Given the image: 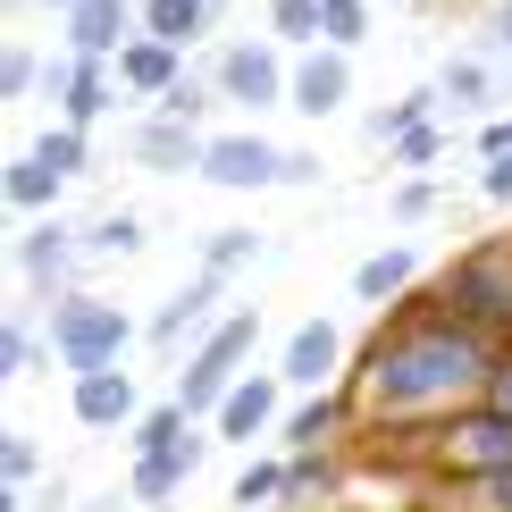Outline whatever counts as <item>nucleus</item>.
Instances as JSON below:
<instances>
[{"mask_svg":"<svg viewBox=\"0 0 512 512\" xmlns=\"http://www.w3.org/2000/svg\"><path fill=\"white\" fill-rule=\"evenodd\" d=\"M437 303L487 336H512V244H471L437 277Z\"/></svg>","mask_w":512,"mask_h":512,"instance_id":"4","label":"nucleus"},{"mask_svg":"<svg viewBox=\"0 0 512 512\" xmlns=\"http://www.w3.org/2000/svg\"><path fill=\"white\" fill-rule=\"evenodd\" d=\"M429 210H437V177H429V168H420V177H403V185H395L387 219H395V227H420V219H429Z\"/></svg>","mask_w":512,"mask_h":512,"instance_id":"32","label":"nucleus"},{"mask_svg":"<svg viewBox=\"0 0 512 512\" xmlns=\"http://www.w3.org/2000/svg\"><path fill=\"white\" fill-rule=\"evenodd\" d=\"M51 93H59V118L93 135L101 110H110V93H118V59H76V51H68V68L51 76Z\"/></svg>","mask_w":512,"mask_h":512,"instance_id":"15","label":"nucleus"},{"mask_svg":"<svg viewBox=\"0 0 512 512\" xmlns=\"http://www.w3.org/2000/svg\"><path fill=\"white\" fill-rule=\"evenodd\" d=\"M210 101H219V76H177V84H168V101H160V110H168V118H185V126H194V118L210 110Z\"/></svg>","mask_w":512,"mask_h":512,"instance_id":"34","label":"nucleus"},{"mask_svg":"<svg viewBox=\"0 0 512 512\" xmlns=\"http://www.w3.org/2000/svg\"><path fill=\"white\" fill-rule=\"evenodd\" d=\"M194 462H202V437L168 445V454H135V504H143V512H152V504H168L185 479H194Z\"/></svg>","mask_w":512,"mask_h":512,"instance_id":"21","label":"nucleus"},{"mask_svg":"<svg viewBox=\"0 0 512 512\" xmlns=\"http://www.w3.org/2000/svg\"><path fill=\"white\" fill-rule=\"evenodd\" d=\"M277 51H286V42H269V34L227 42L219 68H210V76H219V101H236V110H277V101H286V76H294Z\"/></svg>","mask_w":512,"mask_h":512,"instance_id":"7","label":"nucleus"},{"mask_svg":"<svg viewBox=\"0 0 512 512\" xmlns=\"http://www.w3.org/2000/svg\"><path fill=\"white\" fill-rule=\"evenodd\" d=\"M454 504H462V512H512V462H496V471H471V479H454Z\"/></svg>","mask_w":512,"mask_h":512,"instance_id":"29","label":"nucleus"},{"mask_svg":"<svg viewBox=\"0 0 512 512\" xmlns=\"http://www.w3.org/2000/svg\"><path fill=\"white\" fill-rule=\"evenodd\" d=\"M286 395H294V387H286L277 370H252V378H236V387H227V403L210 412V429H219V445H252V437H269L277 420H286V412H277Z\"/></svg>","mask_w":512,"mask_h":512,"instance_id":"9","label":"nucleus"},{"mask_svg":"<svg viewBox=\"0 0 512 512\" xmlns=\"http://www.w3.org/2000/svg\"><path fill=\"white\" fill-rule=\"evenodd\" d=\"M496 462H512V412L479 395L437 420V479H471V471H496Z\"/></svg>","mask_w":512,"mask_h":512,"instance_id":"5","label":"nucleus"},{"mask_svg":"<svg viewBox=\"0 0 512 512\" xmlns=\"http://www.w3.org/2000/svg\"><path fill=\"white\" fill-rule=\"evenodd\" d=\"M286 160H294L286 143L236 126V135H210V143H202V168H194V177L227 185V194H269V185H286Z\"/></svg>","mask_w":512,"mask_h":512,"instance_id":"6","label":"nucleus"},{"mask_svg":"<svg viewBox=\"0 0 512 512\" xmlns=\"http://www.w3.org/2000/svg\"><path fill=\"white\" fill-rule=\"evenodd\" d=\"M353 420H361L353 387H311V395H294V412L277 420V429H286V454H311V445H336Z\"/></svg>","mask_w":512,"mask_h":512,"instance_id":"13","label":"nucleus"},{"mask_svg":"<svg viewBox=\"0 0 512 512\" xmlns=\"http://www.w3.org/2000/svg\"><path fill=\"white\" fill-rule=\"evenodd\" d=\"M34 9H59V17H68V9H76V0H34Z\"/></svg>","mask_w":512,"mask_h":512,"instance_id":"43","label":"nucleus"},{"mask_svg":"<svg viewBox=\"0 0 512 512\" xmlns=\"http://www.w3.org/2000/svg\"><path fill=\"white\" fill-rule=\"evenodd\" d=\"M68 412L84 420V429H126V420H143V412H135V378H126V370L76 378V403H68Z\"/></svg>","mask_w":512,"mask_h":512,"instance_id":"19","label":"nucleus"},{"mask_svg":"<svg viewBox=\"0 0 512 512\" xmlns=\"http://www.w3.org/2000/svg\"><path fill=\"white\" fill-rule=\"evenodd\" d=\"M42 353H51V336H26V328H17V319H9V328H0V378H26L34 361H42Z\"/></svg>","mask_w":512,"mask_h":512,"instance_id":"35","label":"nucleus"},{"mask_svg":"<svg viewBox=\"0 0 512 512\" xmlns=\"http://www.w3.org/2000/svg\"><path fill=\"white\" fill-rule=\"evenodd\" d=\"M59 168L51 160H34V152H17L9 160V177H0V194H9V210H26V219H51V202H59Z\"/></svg>","mask_w":512,"mask_h":512,"instance_id":"23","label":"nucleus"},{"mask_svg":"<svg viewBox=\"0 0 512 512\" xmlns=\"http://www.w3.org/2000/svg\"><path fill=\"white\" fill-rule=\"evenodd\" d=\"M353 93V51H336V42H311V51H294V76H286V101L294 118H336Z\"/></svg>","mask_w":512,"mask_h":512,"instance_id":"8","label":"nucleus"},{"mask_svg":"<svg viewBox=\"0 0 512 512\" xmlns=\"http://www.w3.org/2000/svg\"><path fill=\"white\" fill-rule=\"evenodd\" d=\"M219 303H227V269H194V277H185V286H177V294H168V303L152 311V328H143V336H152L160 353H194L185 336H194V328H202V319L219 311Z\"/></svg>","mask_w":512,"mask_h":512,"instance_id":"10","label":"nucleus"},{"mask_svg":"<svg viewBox=\"0 0 512 512\" xmlns=\"http://www.w3.org/2000/svg\"><path fill=\"white\" fill-rule=\"evenodd\" d=\"M277 496H286V454L244 462V471L227 479V504H236V512H277Z\"/></svg>","mask_w":512,"mask_h":512,"instance_id":"24","label":"nucleus"},{"mask_svg":"<svg viewBox=\"0 0 512 512\" xmlns=\"http://www.w3.org/2000/svg\"><path fill=\"white\" fill-rule=\"evenodd\" d=\"M269 42H286V51L328 42V9L319 0H269Z\"/></svg>","mask_w":512,"mask_h":512,"instance_id":"25","label":"nucleus"},{"mask_svg":"<svg viewBox=\"0 0 512 512\" xmlns=\"http://www.w3.org/2000/svg\"><path fill=\"white\" fill-rule=\"evenodd\" d=\"M336 370H345V328H336V319H303V328L286 336V353H277V378H286L294 395L336 387Z\"/></svg>","mask_w":512,"mask_h":512,"instance_id":"11","label":"nucleus"},{"mask_svg":"<svg viewBox=\"0 0 512 512\" xmlns=\"http://www.w3.org/2000/svg\"><path fill=\"white\" fill-rule=\"evenodd\" d=\"M177 76H185V51H177V42H160V34H135L118 51V84H126V93H143V101H168V84H177Z\"/></svg>","mask_w":512,"mask_h":512,"instance_id":"17","label":"nucleus"},{"mask_svg":"<svg viewBox=\"0 0 512 512\" xmlns=\"http://www.w3.org/2000/svg\"><path fill=\"white\" fill-rule=\"evenodd\" d=\"M143 34H160V42H177V51H194V42L219 26V0H143Z\"/></svg>","mask_w":512,"mask_h":512,"instance_id":"22","label":"nucleus"},{"mask_svg":"<svg viewBox=\"0 0 512 512\" xmlns=\"http://www.w3.org/2000/svg\"><path fill=\"white\" fill-rule=\"evenodd\" d=\"M34 84H51V76L34 68V51H0V101H26Z\"/></svg>","mask_w":512,"mask_h":512,"instance_id":"36","label":"nucleus"},{"mask_svg":"<svg viewBox=\"0 0 512 512\" xmlns=\"http://www.w3.org/2000/svg\"><path fill=\"white\" fill-rule=\"evenodd\" d=\"M504 336L471 328L437 303V286H412L403 303H387L370 336H361L353 361V403H361V429H387V420H445L462 403L487 395V370H496Z\"/></svg>","mask_w":512,"mask_h":512,"instance_id":"1","label":"nucleus"},{"mask_svg":"<svg viewBox=\"0 0 512 512\" xmlns=\"http://www.w3.org/2000/svg\"><path fill=\"white\" fill-rule=\"evenodd\" d=\"M185 437H194V412H185L177 395L152 403V412L135 420V454H168V445H185Z\"/></svg>","mask_w":512,"mask_h":512,"instance_id":"27","label":"nucleus"},{"mask_svg":"<svg viewBox=\"0 0 512 512\" xmlns=\"http://www.w3.org/2000/svg\"><path fill=\"white\" fill-rule=\"evenodd\" d=\"M135 244H143V227H135V219H101L93 236H84V252H135Z\"/></svg>","mask_w":512,"mask_h":512,"instance_id":"38","label":"nucleus"},{"mask_svg":"<svg viewBox=\"0 0 512 512\" xmlns=\"http://www.w3.org/2000/svg\"><path fill=\"white\" fill-rule=\"evenodd\" d=\"M328 9V42L336 51H361V34H370V0H319Z\"/></svg>","mask_w":512,"mask_h":512,"instance_id":"33","label":"nucleus"},{"mask_svg":"<svg viewBox=\"0 0 512 512\" xmlns=\"http://www.w3.org/2000/svg\"><path fill=\"white\" fill-rule=\"evenodd\" d=\"M202 143L210 135H194L185 118H143L135 126V168H152V177H185V168H202Z\"/></svg>","mask_w":512,"mask_h":512,"instance_id":"16","label":"nucleus"},{"mask_svg":"<svg viewBox=\"0 0 512 512\" xmlns=\"http://www.w3.org/2000/svg\"><path fill=\"white\" fill-rule=\"evenodd\" d=\"M26 479H34V445L0 437V496H26Z\"/></svg>","mask_w":512,"mask_h":512,"instance_id":"37","label":"nucleus"},{"mask_svg":"<svg viewBox=\"0 0 512 512\" xmlns=\"http://www.w3.org/2000/svg\"><path fill=\"white\" fill-rule=\"evenodd\" d=\"M487 403H496V412H512V336L496 345V370H487Z\"/></svg>","mask_w":512,"mask_h":512,"instance_id":"40","label":"nucleus"},{"mask_svg":"<svg viewBox=\"0 0 512 512\" xmlns=\"http://www.w3.org/2000/svg\"><path fill=\"white\" fill-rule=\"evenodd\" d=\"M126 336H135V319H126L118 303H101V294H59V303H51V361L68 378L118 370Z\"/></svg>","mask_w":512,"mask_h":512,"instance_id":"3","label":"nucleus"},{"mask_svg":"<svg viewBox=\"0 0 512 512\" xmlns=\"http://www.w3.org/2000/svg\"><path fill=\"white\" fill-rule=\"evenodd\" d=\"M412 277H420V252H412V244H387V252H370L345 286H353V303L387 311V303H403V294H412Z\"/></svg>","mask_w":512,"mask_h":512,"instance_id":"18","label":"nucleus"},{"mask_svg":"<svg viewBox=\"0 0 512 512\" xmlns=\"http://www.w3.org/2000/svg\"><path fill=\"white\" fill-rule=\"evenodd\" d=\"M152 512H168V504H152Z\"/></svg>","mask_w":512,"mask_h":512,"instance_id":"44","label":"nucleus"},{"mask_svg":"<svg viewBox=\"0 0 512 512\" xmlns=\"http://www.w3.org/2000/svg\"><path fill=\"white\" fill-rule=\"evenodd\" d=\"M252 252H261V236H252V227H210V236H202V269H227V277H236Z\"/></svg>","mask_w":512,"mask_h":512,"instance_id":"30","label":"nucleus"},{"mask_svg":"<svg viewBox=\"0 0 512 512\" xmlns=\"http://www.w3.org/2000/svg\"><path fill=\"white\" fill-rule=\"evenodd\" d=\"M437 101H445V110H487V101H496V76H487V59H454V68L437 76Z\"/></svg>","mask_w":512,"mask_h":512,"instance_id":"26","label":"nucleus"},{"mask_svg":"<svg viewBox=\"0 0 512 512\" xmlns=\"http://www.w3.org/2000/svg\"><path fill=\"white\" fill-rule=\"evenodd\" d=\"M135 9H143V0H76V9H68V51L76 59H118L126 42L143 34Z\"/></svg>","mask_w":512,"mask_h":512,"instance_id":"12","label":"nucleus"},{"mask_svg":"<svg viewBox=\"0 0 512 512\" xmlns=\"http://www.w3.org/2000/svg\"><path fill=\"white\" fill-rule=\"evenodd\" d=\"M42 512H51V504H42Z\"/></svg>","mask_w":512,"mask_h":512,"instance_id":"45","label":"nucleus"},{"mask_svg":"<svg viewBox=\"0 0 512 512\" xmlns=\"http://www.w3.org/2000/svg\"><path fill=\"white\" fill-rule=\"evenodd\" d=\"M76 252H84V236H76V227L34 219L26 236H17V277H26L34 294H51V303H59V294H68V261H76Z\"/></svg>","mask_w":512,"mask_h":512,"instance_id":"14","label":"nucleus"},{"mask_svg":"<svg viewBox=\"0 0 512 512\" xmlns=\"http://www.w3.org/2000/svg\"><path fill=\"white\" fill-rule=\"evenodd\" d=\"M479 160H512V118H487L479 126Z\"/></svg>","mask_w":512,"mask_h":512,"instance_id":"41","label":"nucleus"},{"mask_svg":"<svg viewBox=\"0 0 512 512\" xmlns=\"http://www.w3.org/2000/svg\"><path fill=\"white\" fill-rule=\"evenodd\" d=\"M252 345H261V319H252V311L210 319V328L194 336V353H185V370H177V403H185V412H219L227 387L252 378Z\"/></svg>","mask_w":512,"mask_h":512,"instance_id":"2","label":"nucleus"},{"mask_svg":"<svg viewBox=\"0 0 512 512\" xmlns=\"http://www.w3.org/2000/svg\"><path fill=\"white\" fill-rule=\"evenodd\" d=\"M26 152H34V160H51L59 177H84V168H93V143H84V126H68V118H59L51 135H34Z\"/></svg>","mask_w":512,"mask_h":512,"instance_id":"28","label":"nucleus"},{"mask_svg":"<svg viewBox=\"0 0 512 512\" xmlns=\"http://www.w3.org/2000/svg\"><path fill=\"white\" fill-rule=\"evenodd\" d=\"M479 194L496 210H512V160H479Z\"/></svg>","mask_w":512,"mask_h":512,"instance_id":"39","label":"nucleus"},{"mask_svg":"<svg viewBox=\"0 0 512 512\" xmlns=\"http://www.w3.org/2000/svg\"><path fill=\"white\" fill-rule=\"evenodd\" d=\"M387 152H395V168H412V177H420V168H437V152H445L437 118H412V126H403V135L387 143Z\"/></svg>","mask_w":512,"mask_h":512,"instance_id":"31","label":"nucleus"},{"mask_svg":"<svg viewBox=\"0 0 512 512\" xmlns=\"http://www.w3.org/2000/svg\"><path fill=\"white\" fill-rule=\"evenodd\" d=\"M345 487V454L336 445H311V454H286V496H277V512H303L319 496H336Z\"/></svg>","mask_w":512,"mask_h":512,"instance_id":"20","label":"nucleus"},{"mask_svg":"<svg viewBox=\"0 0 512 512\" xmlns=\"http://www.w3.org/2000/svg\"><path fill=\"white\" fill-rule=\"evenodd\" d=\"M487 51H512V0H496V9H487Z\"/></svg>","mask_w":512,"mask_h":512,"instance_id":"42","label":"nucleus"}]
</instances>
